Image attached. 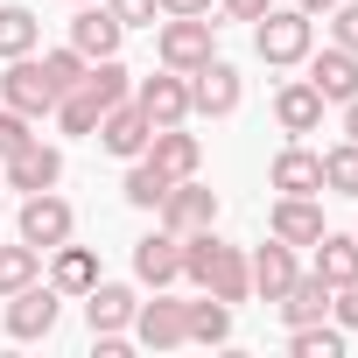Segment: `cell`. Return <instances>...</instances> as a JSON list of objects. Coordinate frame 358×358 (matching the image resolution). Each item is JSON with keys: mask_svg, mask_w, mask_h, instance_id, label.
I'll return each mask as SVG.
<instances>
[{"mask_svg": "<svg viewBox=\"0 0 358 358\" xmlns=\"http://www.w3.org/2000/svg\"><path fill=\"white\" fill-rule=\"evenodd\" d=\"M183 281H197V288L218 295V302H246V295H253L246 253L225 246L218 232H190V239H183Z\"/></svg>", "mask_w": 358, "mask_h": 358, "instance_id": "obj_1", "label": "cell"}, {"mask_svg": "<svg viewBox=\"0 0 358 358\" xmlns=\"http://www.w3.org/2000/svg\"><path fill=\"white\" fill-rule=\"evenodd\" d=\"M309 274H323L330 288L358 281V239H344V232H323V239H316V267H309Z\"/></svg>", "mask_w": 358, "mask_h": 358, "instance_id": "obj_25", "label": "cell"}, {"mask_svg": "<svg viewBox=\"0 0 358 358\" xmlns=\"http://www.w3.org/2000/svg\"><path fill=\"white\" fill-rule=\"evenodd\" d=\"M29 281H43V253L22 239V246H0V295H15V288H29Z\"/></svg>", "mask_w": 358, "mask_h": 358, "instance_id": "obj_30", "label": "cell"}, {"mask_svg": "<svg viewBox=\"0 0 358 358\" xmlns=\"http://www.w3.org/2000/svg\"><path fill=\"white\" fill-rule=\"evenodd\" d=\"M120 22H113V8L99 0V8H78V22H71V50L92 64V57H120Z\"/></svg>", "mask_w": 358, "mask_h": 358, "instance_id": "obj_19", "label": "cell"}, {"mask_svg": "<svg viewBox=\"0 0 358 358\" xmlns=\"http://www.w3.org/2000/svg\"><path fill=\"white\" fill-rule=\"evenodd\" d=\"M246 274H253V295H260V302H274V295H281V288H288V281H295L302 267H295V246L267 232V246H260V253L246 260Z\"/></svg>", "mask_w": 358, "mask_h": 358, "instance_id": "obj_20", "label": "cell"}, {"mask_svg": "<svg viewBox=\"0 0 358 358\" xmlns=\"http://www.w3.org/2000/svg\"><path fill=\"white\" fill-rule=\"evenodd\" d=\"M120 197L134 204V211H162V197H169V176L148 162V155H134V169H127V183H120Z\"/></svg>", "mask_w": 358, "mask_h": 358, "instance_id": "obj_27", "label": "cell"}, {"mask_svg": "<svg viewBox=\"0 0 358 358\" xmlns=\"http://www.w3.org/2000/svg\"><path fill=\"white\" fill-rule=\"evenodd\" d=\"M288 344L295 358H344V323H302Z\"/></svg>", "mask_w": 358, "mask_h": 358, "instance_id": "obj_31", "label": "cell"}, {"mask_svg": "<svg viewBox=\"0 0 358 358\" xmlns=\"http://www.w3.org/2000/svg\"><path fill=\"white\" fill-rule=\"evenodd\" d=\"M302 64H309V85L323 92V106H344V99H358V57H351V50H337V43H330L323 57L309 50Z\"/></svg>", "mask_w": 358, "mask_h": 358, "instance_id": "obj_15", "label": "cell"}, {"mask_svg": "<svg viewBox=\"0 0 358 358\" xmlns=\"http://www.w3.org/2000/svg\"><path fill=\"white\" fill-rule=\"evenodd\" d=\"M183 330H190V344H225L232 337V302H218V295L183 302Z\"/></svg>", "mask_w": 358, "mask_h": 358, "instance_id": "obj_24", "label": "cell"}, {"mask_svg": "<svg viewBox=\"0 0 358 358\" xmlns=\"http://www.w3.org/2000/svg\"><path fill=\"white\" fill-rule=\"evenodd\" d=\"M148 113L134 106V99H120V106H106L99 113V148L106 155H120V162H134V155H148Z\"/></svg>", "mask_w": 358, "mask_h": 358, "instance_id": "obj_11", "label": "cell"}, {"mask_svg": "<svg viewBox=\"0 0 358 358\" xmlns=\"http://www.w3.org/2000/svg\"><path fill=\"white\" fill-rule=\"evenodd\" d=\"M57 309H64V288H57V281H29V288H15V295H8V337H15V344L50 337V330H57Z\"/></svg>", "mask_w": 358, "mask_h": 358, "instance_id": "obj_4", "label": "cell"}, {"mask_svg": "<svg viewBox=\"0 0 358 358\" xmlns=\"http://www.w3.org/2000/svg\"><path fill=\"white\" fill-rule=\"evenodd\" d=\"M22 141H36V134H29V113H15V106H0V162H8V155H15Z\"/></svg>", "mask_w": 358, "mask_h": 358, "instance_id": "obj_34", "label": "cell"}, {"mask_svg": "<svg viewBox=\"0 0 358 358\" xmlns=\"http://www.w3.org/2000/svg\"><path fill=\"white\" fill-rule=\"evenodd\" d=\"M323 190L330 197H358V141L323 148Z\"/></svg>", "mask_w": 358, "mask_h": 358, "instance_id": "obj_28", "label": "cell"}, {"mask_svg": "<svg viewBox=\"0 0 358 358\" xmlns=\"http://www.w3.org/2000/svg\"><path fill=\"white\" fill-rule=\"evenodd\" d=\"M50 281H57L64 295H85V288L99 281V253H92V246H71V239L50 246Z\"/></svg>", "mask_w": 358, "mask_h": 358, "instance_id": "obj_23", "label": "cell"}, {"mask_svg": "<svg viewBox=\"0 0 358 358\" xmlns=\"http://www.w3.org/2000/svg\"><path fill=\"white\" fill-rule=\"evenodd\" d=\"M330 295H337V288H330L323 274H295V281L274 295V309H281L288 330H302V323H323V316H330Z\"/></svg>", "mask_w": 358, "mask_h": 358, "instance_id": "obj_14", "label": "cell"}, {"mask_svg": "<svg viewBox=\"0 0 358 358\" xmlns=\"http://www.w3.org/2000/svg\"><path fill=\"white\" fill-rule=\"evenodd\" d=\"M155 8H162V15H211L218 0H155Z\"/></svg>", "mask_w": 358, "mask_h": 358, "instance_id": "obj_39", "label": "cell"}, {"mask_svg": "<svg viewBox=\"0 0 358 358\" xmlns=\"http://www.w3.org/2000/svg\"><path fill=\"white\" fill-rule=\"evenodd\" d=\"M295 8H302V15H330V8H337V0H295Z\"/></svg>", "mask_w": 358, "mask_h": 358, "instance_id": "obj_41", "label": "cell"}, {"mask_svg": "<svg viewBox=\"0 0 358 358\" xmlns=\"http://www.w3.org/2000/svg\"><path fill=\"white\" fill-rule=\"evenodd\" d=\"M134 281H148V288L183 281V239H176V232H148L134 246Z\"/></svg>", "mask_w": 358, "mask_h": 358, "instance_id": "obj_16", "label": "cell"}, {"mask_svg": "<svg viewBox=\"0 0 358 358\" xmlns=\"http://www.w3.org/2000/svg\"><path fill=\"white\" fill-rule=\"evenodd\" d=\"M134 344H148V351L190 344V330H183V302L162 295V288H155V302H134Z\"/></svg>", "mask_w": 358, "mask_h": 358, "instance_id": "obj_9", "label": "cell"}, {"mask_svg": "<svg viewBox=\"0 0 358 358\" xmlns=\"http://www.w3.org/2000/svg\"><path fill=\"white\" fill-rule=\"evenodd\" d=\"M64 183V155L50 148V141H22L15 155H8V190H57Z\"/></svg>", "mask_w": 358, "mask_h": 358, "instance_id": "obj_12", "label": "cell"}, {"mask_svg": "<svg viewBox=\"0 0 358 358\" xmlns=\"http://www.w3.org/2000/svg\"><path fill=\"white\" fill-rule=\"evenodd\" d=\"M253 50H260V64H274V71L302 64V57L316 50V15H302V8H267V15L253 22Z\"/></svg>", "mask_w": 358, "mask_h": 358, "instance_id": "obj_2", "label": "cell"}, {"mask_svg": "<svg viewBox=\"0 0 358 358\" xmlns=\"http://www.w3.org/2000/svg\"><path fill=\"white\" fill-rule=\"evenodd\" d=\"M218 8H225V22H260L274 0H218Z\"/></svg>", "mask_w": 358, "mask_h": 358, "instance_id": "obj_38", "label": "cell"}, {"mask_svg": "<svg viewBox=\"0 0 358 358\" xmlns=\"http://www.w3.org/2000/svg\"><path fill=\"white\" fill-rule=\"evenodd\" d=\"M330 22H337V50H351V57H358V8H344V0H337Z\"/></svg>", "mask_w": 358, "mask_h": 358, "instance_id": "obj_36", "label": "cell"}, {"mask_svg": "<svg viewBox=\"0 0 358 358\" xmlns=\"http://www.w3.org/2000/svg\"><path fill=\"white\" fill-rule=\"evenodd\" d=\"M351 239H358V232H351Z\"/></svg>", "mask_w": 358, "mask_h": 358, "instance_id": "obj_42", "label": "cell"}, {"mask_svg": "<svg viewBox=\"0 0 358 358\" xmlns=\"http://www.w3.org/2000/svg\"><path fill=\"white\" fill-rule=\"evenodd\" d=\"M148 162L169 176V183H183V176H197V162H204V141L183 134V127H155L148 134Z\"/></svg>", "mask_w": 358, "mask_h": 358, "instance_id": "obj_13", "label": "cell"}, {"mask_svg": "<svg viewBox=\"0 0 358 358\" xmlns=\"http://www.w3.org/2000/svg\"><path fill=\"white\" fill-rule=\"evenodd\" d=\"M190 78V113H204V120H232L239 113V71L225 64V57H211V64H197V71H183Z\"/></svg>", "mask_w": 358, "mask_h": 358, "instance_id": "obj_6", "label": "cell"}, {"mask_svg": "<svg viewBox=\"0 0 358 358\" xmlns=\"http://www.w3.org/2000/svg\"><path fill=\"white\" fill-rule=\"evenodd\" d=\"M134 106L148 113V127H183V120H190V78H183V71L141 78V85H134Z\"/></svg>", "mask_w": 358, "mask_h": 358, "instance_id": "obj_8", "label": "cell"}, {"mask_svg": "<svg viewBox=\"0 0 358 358\" xmlns=\"http://www.w3.org/2000/svg\"><path fill=\"white\" fill-rule=\"evenodd\" d=\"M120 29H155V0H106Z\"/></svg>", "mask_w": 358, "mask_h": 358, "instance_id": "obj_35", "label": "cell"}, {"mask_svg": "<svg viewBox=\"0 0 358 358\" xmlns=\"http://www.w3.org/2000/svg\"><path fill=\"white\" fill-rule=\"evenodd\" d=\"M36 15L29 8H0V64H8V57H36Z\"/></svg>", "mask_w": 358, "mask_h": 358, "instance_id": "obj_29", "label": "cell"}, {"mask_svg": "<svg viewBox=\"0 0 358 358\" xmlns=\"http://www.w3.org/2000/svg\"><path fill=\"white\" fill-rule=\"evenodd\" d=\"M267 232L288 239V246H316V239H323V204H316V197H274Z\"/></svg>", "mask_w": 358, "mask_h": 358, "instance_id": "obj_17", "label": "cell"}, {"mask_svg": "<svg viewBox=\"0 0 358 358\" xmlns=\"http://www.w3.org/2000/svg\"><path fill=\"white\" fill-rule=\"evenodd\" d=\"M78 232V211L57 197V190H36L29 204H22V239L36 246V253H50V246H64Z\"/></svg>", "mask_w": 358, "mask_h": 358, "instance_id": "obj_7", "label": "cell"}, {"mask_svg": "<svg viewBox=\"0 0 358 358\" xmlns=\"http://www.w3.org/2000/svg\"><path fill=\"white\" fill-rule=\"evenodd\" d=\"M344 141H358V99H344Z\"/></svg>", "mask_w": 358, "mask_h": 358, "instance_id": "obj_40", "label": "cell"}, {"mask_svg": "<svg viewBox=\"0 0 358 358\" xmlns=\"http://www.w3.org/2000/svg\"><path fill=\"white\" fill-rule=\"evenodd\" d=\"M78 92H92V99H99V113H106V106L134 99V78L120 71V57H92V64H85V85H78Z\"/></svg>", "mask_w": 358, "mask_h": 358, "instance_id": "obj_26", "label": "cell"}, {"mask_svg": "<svg viewBox=\"0 0 358 358\" xmlns=\"http://www.w3.org/2000/svg\"><path fill=\"white\" fill-rule=\"evenodd\" d=\"M134 302H141L134 288L92 281V288H85V323H92V330H127V323H134Z\"/></svg>", "mask_w": 358, "mask_h": 358, "instance_id": "obj_22", "label": "cell"}, {"mask_svg": "<svg viewBox=\"0 0 358 358\" xmlns=\"http://www.w3.org/2000/svg\"><path fill=\"white\" fill-rule=\"evenodd\" d=\"M43 78H50V92L64 99V92H78V85H85V57H78L71 43H64V50H43Z\"/></svg>", "mask_w": 358, "mask_h": 358, "instance_id": "obj_32", "label": "cell"}, {"mask_svg": "<svg viewBox=\"0 0 358 358\" xmlns=\"http://www.w3.org/2000/svg\"><path fill=\"white\" fill-rule=\"evenodd\" d=\"M267 183H274L281 197H323V155H309V148H281L274 169H267Z\"/></svg>", "mask_w": 358, "mask_h": 358, "instance_id": "obj_18", "label": "cell"}, {"mask_svg": "<svg viewBox=\"0 0 358 358\" xmlns=\"http://www.w3.org/2000/svg\"><path fill=\"white\" fill-rule=\"evenodd\" d=\"M57 127L64 134H99V99L92 92H64L57 99Z\"/></svg>", "mask_w": 358, "mask_h": 358, "instance_id": "obj_33", "label": "cell"}, {"mask_svg": "<svg viewBox=\"0 0 358 358\" xmlns=\"http://www.w3.org/2000/svg\"><path fill=\"white\" fill-rule=\"evenodd\" d=\"M211 225H218V190H204L197 176L169 183V197H162V232L190 239V232H211Z\"/></svg>", "mask_w": 358, "mask_h": 358, "instance_id": "obj_5", "label": "cell"}, {"mask_svg": "<svg viewBox=\"0 0 358 358\" xmlns=\"http://www.w3.org/2000/svg\"><path fill=\"white\" fill-rule=\"evenodd\" d=\"M330 316H337L344 330H358V281H344V288L330 295Z\"/></svg>", "mask_w": 358, "mask_h": 358, "instance_id": "obj_37", "label": "cell"}, {"mask_svg": "<svg viewBox=\"0 0 358 358\" xmlns=\"http://www.w3.org/2000/svg\"><path fill=\"white\" fill-rule=\"evenodd\" d=\"M0 99H8L15 113H29V120L57 113V92H50V78H43V64H36V57H8V78H0Z\"/></svg>", "mask_w": 358, "mask_h": 358, "instance_id": "obj_10", "label": "cell"}, {"mask_svg": "<svg viewBox=\"0 0 358 358\" xmlns=\"http://www.w3.org/2000/svg\"><path fill=\"white\" fill-rule=\"evenodd\" d=\"M274 120H281V134H316V127H323V92H316L309 78L281 85V92H274Z\"/></svg>", "mask_w": 358, "mask_h": 358, "instance_id": "obj_21", "label": "cell"}, {"mask_svg": "<svg viewBox=\"0 0 358 358\" xmlns=\"http://www.w3.org/2000/svg\"><path fill=\"white\" fill-rule=\"evenodd\" d=\"M155 50H162L169 71H197V64L218 57V22L211 15H169L162 36H155Z\"/></svg>", "mask_w": 358, "mask_h": 358, "instance_id": "obj_3", "label": "cell"}]
</instances>
